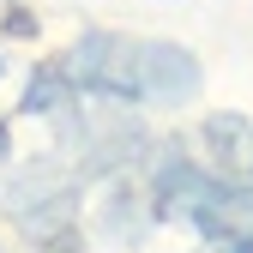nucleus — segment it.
<instances>
[{
    "instance_id": "obj_1",
    "label": "nucleus",
    "mask_w": 253,
    "mask_h": 253,
    "mask_svg": "<svg viewBox=\"0 0 253 253\" xmlns=\"http://www.w3.org/2000/svg\"><path fill=\"white\" fill-rule=\"evenodd\" d=\"M30 24H37L30 12H6V30H18V37H30Z\"/></svg>"
}]
</instances>
